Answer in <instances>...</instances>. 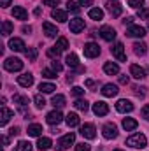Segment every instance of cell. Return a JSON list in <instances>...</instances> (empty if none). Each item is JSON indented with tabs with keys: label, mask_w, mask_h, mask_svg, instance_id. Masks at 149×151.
<instances>
[{
	"label": "cell",
	"mask_w": 149,
	"mask_h": 151,
	"mask_svg": "<svg viewBox=\"0 0 149 151\" xmlns=\"http://www.w3.org/2000/svg\"><path fill=\"white\" fill-rule=\"evenodd\" d=\"M84 84H86L88 88H91V86L95 84V81H93V79H86V83H84Z\"/></svg>",
	"instance_id": "cell-53"
},
{
	"label": "cell",
	"mask_w": 149,
	"mask_h": 151,
	"mask_svg": "<svg viewBox=\"0 0 149 151\" xmlns=\"http://www.w3.org/2000/svg\"><path fill=\"white\" fill-rule=\"evenodd\" d=\"M90 18L91 19H95V21H100V19H104V11L102 9H98V7H95V9H90Z\"/></svg>",
	"instance_id": "cell-26"
},
{
	"label": "cell",
	"mask_w": 149,
	"mask_h": 151,
	"mask_svg": "<svg viewBox=\"0 0 149 151\" xmlns=\"http://www.w3.org/2000/svg\"><path fill=\"white\" fill-rule=\"evenodd\" d=\"M14 116V113L11 111V109H7L5 106H2V114H0V125L4 127V125H7V121L11 119Z\"/></svg>",
	"instance_id": "cell-19"
},
{
	"label": "cell",
	"mask_w": 149,
	"mask_h": 151,
	"mask_svg": "<svg viewBox=\"0 0 149 151\" xmlns=\"http://www.w3.org/2000/svg\"><path fill=\"white\" fill-rule=\"evenodd\" d=\"M12 16L16 18V19H21V21H25L27 18H28V12L21 7V5H16L14 9H12Z\"/></svg>",
	"instance_id": "cell-18"
},
{
	"label": "cell",
	"mask_w": 149,
	"mask_h": 151,
	"mask_svg": "<svg viewBox=\"0 0 149 151\" xmlns=\"http://www.w3.org/2000/svg\"><path fill=\"white\" fill-rule=\"evenodd\" d=\"M104 137L105 139H116L117 137V128H116V125L114 123H107V125H104Z\"/></svg>",
	"instance_id": "cell-8"
},
{
	"label": "cell",
	"mask_w": 149,
	"mask_h": 151,
	"mask_svg": "<svg viewBox=\"0 0 149 151\" xmlns=\"http://www.w3.org/2000/svg\"><path fill=\"white\" fill-rule=\"evenodd\" d=\"M98 34H100V37L104 39V40H107V42H111V40L116 39V30H114L112 27H107V25H105V27H102Z\"/></svg>",
	"instance_id": "cell-7"
},
{
	"label": "cell",
	"mask_w": 149,
	"mask_h": 151,
	"mask_svg": "<svg viewBox=\"0 0 149 151\" xmlns=\"http://www.w3.org/2000/svg\"><path fill=\"white\" fill-rule=\"evenodd\" d=\"M12 30H14V27H12V23L5 19V21L2 23V34H4V35H9V34H11Z\"/></svg>",
	"instance_id": "cell-35"
},
{
	"label": "cell",
	"mask_w": 149,
	"mask_h": 151,
	"mask_svg": "<svg viewBox=\"0 0 149 151\" xmlns=\"http://www.w3.org/2000/svg\"><path fill=\"white\" fill-rule=\"evenodd\" d=\"M2 142H4V146H7L9 144V137L7 135H2Z\"/></svg>",
	"instance_id": "cell-54"
},
{
	"label": "cell",
	"mask_w": 149,
	"mask_h": 151,
	"mask_svg": "<svg viewBox=\"0 0 149 151\" xmlns=\"http://www.w3.org/2000/svg\"><path fill=\"white\" fill-rule=\"evenodd\" d=\"M51 16H53L56 21H60V23H65V21H67V12L62 11V9H53Z\"/></svg>",
	"instance_id": "cell-23"
},
{
	"label": "cell",
	"mask_w": 149,
	"mask_h": 151,
	"mask_svg": "<svg viewBox=\"0 0 149 151\" xmlns=\"http://www.w3.org/2000/svg\"><path fill=\"white\" fill-rule=\"evenodd\" d=\"M81 135L82 137H86V139H95V127L91 125V123H84L82 127H81Z\"/></svg>",
	"instance_id": "cell-10"
},
{
	"label": "cell",
	"mask_w": 149,
	"mask_h": 151,
	"mask_svg": "<svg viewBox=\"0 0 149 151\" xmlns=\"http://www.w3.org/2000/svg\"><path fill=\"white\" fill-rule=\"evenodd\" d=\"M128 5H130V7H133V9H142L144 0H128Z\"/></svg>",
	"instance_id": "cell-39"
},
{
	"label": "cell",
	"mask_w": 149,
	"mask_h": 151,
	"mask_svg": "<svg viewBox=\"0 0 149 151\" xmlns=\"http://www.w3.org/2000/svg\"><path fill=\"white\" fill-rule=\"evenodd\" d=\"M46 119H47L49 125H60L62 119H63V114L60 113V111H51V113L46 116Z\"/></svg>",
	"instance_id": "cell-14"
},
{
	"label": "cell",
	"mask_w": 149,
	"mask_h": 151,
	"mask_svg": "<svg viewBox=\"0 0 149 151\" xmlns=\"http://www.w3.org/2000/svg\"><path fill=\"white\" fill-rule=\"evenodd\" d=\"M107 11L111 12L112 18H117V16H121V12H123V7H121V4L117 2V0H107Z\"/></svg>",
	"instance_id": "cell-5"
},
{
	"label": "cell",
	"mask_w": 149,
	"mask_h": 151,
	"mask_svg": "<svg viewBox=\"0 0 149 151\" xmlns=\"http://www.w3.org/2000/svg\"><path fill=\"white\" fill-rule=\"evenodd\" d=\"M54 47H56V49H60V51H65V49L69 47V40H67L65 37H60V39H58V42L54 44Z\"/></svg>",
	"instance_id": "cell-34"
},
{
	"label": "cell",
	"mask_w": 149,
	"mask_h": 151,
	"mask_svg": "<svg viewBox=\"0 0 149 151\" xmlns=\"http://www.w3.org/2000/svg\"><path fill=\"white\" fill-rule=\"evenodd\" d=\"M39 90H40V93H53L56 90V86L51 84V83H40L39 84Z\"/></svg>",
	"instance_id": "cell-29"
},
{
	"label": "cell",
	"mask_w": 149,
	"mask_h": 151,
	"mask_svg": "<svg viewBox=\"0 0 149 151\" xmlns=\"http://www.w3.org/2000/svg\"><path fill=\"white\" fill-rule=\"evenodd\" d=\"M114 151H121V150H114Z\"/></svg>",
	"instance_id": "cell-58"
},
{
	"label": "cell",
	"mask_w": 149,
	"mask_h": 151,
	"mask_svg": "<svg viewBox=\"0 0 149 151\" xmlns=\"http://www.w3.org/2000/svg\"><path fill=\"white\" fill-rule=\"evenodd\" d=\"M119 83L121 84H128V76H119Z\"/></svg>",
	"instance_id": "cell-51"
},
{
	"label": "cell",
	"mask_w": 149,
	"mask_h": 151,
	"mask_svg": "<svg viewBox=\"0 0 149 151\" xmlns=\"http://www.w3.org/2000/svg\"><path fill=\"white\" fill-rule=\"evenodd\" d=\"M79 4H81V5H84V7H88V5H91V4H93V0H79Z\"/></svg>",
	"instance_id": "cell-52"
},
{
	"label": "cell",
	"mask_w": 149,
	"mask_h": 151,
	"mask_svg": "<svg viewBox=\"0 0 149 151\" xmlns=\"http://www.w3.org/2000/svg\"><path fill=\"white\" fill-rule=\"evenodd\" d=\"M42 76L47 77V79H54V77H56V74H54L53 70H49V69H44V70H42Z\"/></svg>",
	"instance_id": "cell-45"
},
{
	"label": "cell",
	"mask_w": 149,
	"mask_h": 151,
	"mask_svg": "<svg viewBox=\"0 0 149 151\" xmlns=\"http://www.w3.org/2000/svg\"><path fill=\"white\" fill-rule=\"evenodd\" d=\"M116 109H117L119 113H132V111H133V104H132L130 100L123 99V100H117V104H116Z\"/></svg>",
	"instance_id": "cell-9"
},
{
	"label": "cell",
	"mask_w": 149,
	"mask_h": 151,
	"mask_svg": "<svg viewBox=\"0 0 149 151\" xmlns=\"http://www.w3.org/2000/svg\"><path fill=\"white\" fill-rule=\"evenodd\" d=\"M74 141H75V135L70 132V134H67V135H63L58 142H56V148L60 151H65L67 148H70V144H74Z\"/></svg>",
	"instance_id": "cell-4"
},
{
	"label": "cell",
	"mask_w": 149,
	"mask_h": 151,
	"mask_svg": "<svg viewBox=\"0 0 149 151\" xmlns=\"http://www.w3.org/2000/svg\"><path fill=\"white\" fill-rule=\"evenodd\" d=\"M139 18H149V9H142V11H139Z\"/></svg>",
	"instance_id": "cell-49"
},
{
	"label": "cell",
	"mask_w": 149,
	"mask_h": 151,
	"mask_svg": "<svg viewBox=\"0 0 149 151\" xmlns=\"http://www.w3.org/2000/svg\"><path fill=\"white\" fill-rule=\"evenodd\" d=\"M14 151H32V144L28 141H19L18 146L14 148Z\"/></svg>",
	"instance_id": "cell-32"
},
{
	"label": "cell",
	"mask_w": 149,
	"mask_h": 151,
	"mask_svg": "<svg viewBox=\"0 0 149 151\" xmlns=\"http://www.w3.org/2000/svg\"><path fill=\"white\" fill-rule=\"evenodd\" d=\"M67 11H70V12H75V14H77V12L81 11V7H79L75 2H67Z\"/></svg>",
	"instance_id": "cell-38"
},
{
	"label": "cell",
	"mask_w": 149,
	"mask_h": 151,
	"mask_svg": "<svg viewBox=\"0 0 149 151\" xmlns=\"http://www.w3.org/2000/svg\"><path fill=\"white\" fill-rule=\"evenodd\" d=\"M140 114H142V118H146V119H149V104H146V106L142 107V111H140Z\"/></svg>",
	"instance_id": "cell-46"
},
{
	"label": "cell",
	"mask_w": 149,
	"mask_h": 151,
	"mask_svg": "<svg viewBox=\"0 0 149 151\" xmlns=\"http://www.w3.org/2000/svg\"><path fill=\"white\" fill-rule=\"evenodd\" d=\"M117 91H119V90H117V86H116V84H111V83H109V84H105V86L102 88V95H104V97H116V95H117Z\"/></svg>",
	"instance_id": "cell-16"
},
{
	"label": "cell",
	"mask_w": 149,
	"mask_h": 151,
	"mask_svg": "<svg viewBox=\"0 0 149 151\" xmlns=\"http://www.w3.org/2000/svg\"><path fill=\"white\" fill-rule=\"evenodd\" d=\"M67 125L69 127H77L79 125V116L75 113H69L67 114Z\"/></svg>",
	"instance_id": "cell-30"
},
{
	"label": "cell",
	"mask_w": 149,
	"mask_h": 151,
	"mask_svg": "<svg viewBox=\"0 0 149 151\" xmlns=\"http://www.w3.org/2000/svg\"><path fill=\"white\" fill-rule=\"evenodd\" d=\"M51 102H53L54 107H63V106H65V97H63V95H54Z\"/></svg>",
	"instance_id": "cell-33"
},
{
	"label": "cell",
	"mask_w": 149,
	"mask_h": 151,
	"mask_svg": "<svg viewBox=\"0 0 149 151\" xmlns=\"http://www.w3.org/2000/svg\"><path fill=\"white\" fill-rule=\"evenodd\" d=\"M60 53H62V51H60V49H56L54 46H53L51 49H47V55H49L51 58H58V56H60Z\"/></svg>",
	"instance_id": "cell-40"
},
{
	"label": "cell",
	"mask_w": 149,
	"mask_h": 151,
	"mask_svg": "<svg viewBox=\"0 0 149 151\" xmlns=\"http://www.w3.org/2000/svg\"><path fill=\"white\" fill-rule=\"evenodd\" d=\"M28 135H32V137H39L40 134H42V127L40 125H37V123H34V125H30L28 127Z\"/></svg>",
	"instance_id": "cell-27"
},
{
	"label": "cell",
	"mask_w": 149,
	"mask_h": 151,
	"mask_svg": "<svg viewBox=\"0 0 149 151\" xmlns=\"http://www.w3.org/2000/svg\"><path fill=\"white\" fill-rule=\"evenodd\" d=\"M130 74L133 76L135 79H144L146 77V70L142 69V67H139V65H130Z\"/></svg>",
	"instance_id": "cell-17"
},
{
	"label": "cell",
	"mask_w": 149,
	"mask_h": 151,
	"mask_svg": "<svg viewBox=\"0 0 149 151\" xmlns=\"http://www.w3.org/2000/svg\"><path fill=\"white\" fill-rule=\"evenodd\" d=\"M126 35H128V37L142 39L144 35H146V28H142L140 25H130V27H128V30H126Z\"/></svg>",
	"instance_id": "cell-6"
},
{
	"label": "cell",
	"mask_w": 149,
	"mask_h": 151,
	"mask_svg": "<svg viewBox=\"0 0 149 151\" xmlns=\"http://www.w3.org/2000/svg\"><path fill=\"white\" fill-rule=\"evenodd\" d=\"M51 65H53V69H54L56 72H60V70H62V63H60V62H56V60H54V62H51Z\"/></svg>",
	"instance_id": "cell-48"
},
{
	"label": "cell",
	"mask_w": 149,
	"mask_h": 151,
	"mask_svg": "<svg viewBox=\"0 0 149 151\" xmlns=\"http://www.w3.org/2000/svg\"><path fill=\"white\" fill-rule=\"evenodd\" d=\"M82 51H84V56H88V58H95V56L100 55V46L95 44V42H88V44H84Z\"/></svg>",
	"instance_id": "cell-3"
},
{
	"label": "cell",
	"mask_w": 149,
	"mask_h": 151,
	"mask_svg": "<svg viewBox=\"0 0 149 151\" xmlns=\"http://www.w3.org/2000/svg\"><path fill=\"white\" fill-rule=\"evenodd\" d=\"M84 30V19L82 18H74L70 19V32L72 34H79Z\"/></svg>",
	"instance_id": "cell-12"
},
{
	"label": "cell",
	"mask_w": 149,
	"mask_h": 151,
	"mask_svg": "<svg viewBox=\"0 0 149 151\" xmlns=\"http://www.w3.org/2000/svg\"><path fill=\"white\" fill-rule=\"evenodd\" d=\"M104 72L109 76H114V74H119V67L116 65V63H112V62H107L105 65H104Z\"/></svg>",
	"instance_id": "cell-25"
},
{
	"label": "cell",
	"mask_w": 149,
	"mask_h": 151,
	"mask_svg": "<svg viewBox=\"0 0 149 151\" xmlns=\"http://www.w3.org/2000/svg\"><path fill=\"white\" fill-rule=\"evenodd\" d=\"M72 95H74V97H81V95H84V90H82L81 86H74V88H72Z\"/></svg>",
	"instance_id": "cell-44"
},
{
	"label": "cell",
	"mask_w": 149,
	"mask_h": 151,
	"mask_svg": "<svg viewBox=\"0 0 149 151\" xmlns=\"http://www.w3.org/2000/svg\"><path fill=\"white\" fill-rule=\"evenodd\" d=\"M111 51H112V55H114L119 62H126V55H125V51H123V44H121V42L114 44Z\"/></svg>",
	"instance_id": "cell-13"
},
{
	"label": "cell",
	"mask_w": 149,
	"mask_h": 151,
	"mask_svg": "<svg viewBox=\"0 0 149 151\" xmlns=\"http://www.w3.org/2000/svg\"><path fill=\"white\" fill-rule=\"evenodd\" d=\"M93 113L97 114V116H105V114L109 113V106H107L105 102L98 100V102L93 104Z\"/></svg>",
	"instance_id": "cell-11"
},
{
	"label": "cell",
	"mask_w": 149,
	"mask_h": 151,
	"mask_svg": "<svg viewBox=\"0 0 149 151\" xmlns=\"http://www.w3.org/2000/svg\"><path fill=\"white\" fill-rule=\"evenodd\" d=\"M51 146H53V142H51V139H49V137H40V139L37 141V148H39L40 151L49 150Z\"/></svg>",
	"instance_id": "cell-24"
},
{
	"label": "cell",
	"mask_w": 149,
	"mask_h": 151,
	"mask_svg": "<svg viewBox=\"0 0 149 151\" xmlns=\"http://www.w3.org/2000/svg\"><path fill=\"white\" fill-rule=\"evenodd\" d=\"M34 100H35V106H37L39 109H42V107L46 106V100H44V97H40V95H37Z\"/></svg>",
	"instance_id": "cell-41"
},
{
	"label": "cell",
	"mask_w": 149,
	"mask_h": 151,
	"mask_svg": "<svg viewBox=\"0 0 149 151\" xmlns=\"http://www.w3.org/2000/svg\"><path fill=\"white\" fill-rule=\"evenodd\" d=\"M23 32H25V34H30V32H32V28H30V27H23Z\"/></svg>",
	"instance_id": "cell-57"
},
{
	"label": "cell",
	"mask_w": 149,
	"mask_h": 151,
	"mask_svg": "<svg viewBox=\"0 0 149 151\" xmlns=\"http://www.w3.org/2000/svg\"><path fill=\"white\" fill-rule=\"evenodd\" d=\"M137 127H139L137 119H133V118H125V119H123V128H125L126 132H130V130H135Z\"/></svg>",
	"instance_id": "cell-22"
},
{
	"label": "cell",
	"mask_w": 149,
	"mask_h": 151,
	"mask_svg": "<svg viewBox=\"0 0 149 151\" xmlns=\"http://www.w3.org/2000/svg\"><path fill=\"white\" fill-rule=\"evenodd\" d=\"M25 53H27V56H28L30 60H35V58H37V51H35L34 47H28V49H27Z\"/></svg>",
	"instance_id": "cell-42"
},
{
	"label": "cell",
	"mask_w": 149,
	"mask_h": 151,
	"mask_svg": "<svg viewBox=\"0 0 149 151\" xmlns=\"http://www.w3.org/2000/svg\"><path fill=\"white\" fill-rule=\"evenodd\" d=\"M126 144L128 146H132V148H146V144H148V139H146V135L144 134H133V135H130L128 139H126Z\"/></svg>",
	"instance_id": "cell-1"
},
{
	"label": "cell",
	"mask_w": 149,
	"mask_h": 151,
	"mask_svg": "<svg viewBox=\"0 0 149 151\" xmlns=\"http://www.w3.org/2000/svg\"><path fill=\"white\" fill-rule=\"evenodd\" d=\"M75 151H90V144L79 142V144H75Z\"/></svg>",
	"instance_id": "cell-43"
},
{
	"label": "cell",
	"mask_w": 149,
	"mask_h": 151,
	"mask_svg": "<svg viewBox=\"0 0 149 151\" xmlns=\"http://www.w3.org/2000/svg\"><path fill=\"white\" fill-rule=\"evenodd\" d=\"M42 28H44V34H46L47 37H56V34H58V28H56L54 25H51L49 21H46V23L42 25Z\"/></svg>",
	"instance_id": "cell-20"
},
{
	"label": "cell",
	"mask_w": 149,
	"mask_h": 151,
	"mask_svg": "<svg viewBox=\"0 0 149 151\" xmlns=\"http://www.w3.org/2000/svg\"><path fill=\"white\" fill-rule=\"evenodd\" d=\"M65 62H67V65H69V67H77V65H79V60H77V55H74V53H72V55H69Z\"/></svg>",
	"instance_id": "cell-36"
},
{
	"label": "cell",
	"mask_w": 149,
	"mask_h": 151,
	"mask_svg": "<svg viewBox=\"0 0 149 151\" xmlns=\"http://www.w3.org/2000/svg\"><path fill=\"white\" fill-rule=\"evenodd\" d=\"M58 2H60V0H42V4H44V5H51V7L58 5Z\"/></svg>",
	"instance_id": "cell-47"
},
{
	"label": "cell",
	"mask_w": 149,
	"mask_h": 151,
	"mask_svg": "<svg viewBox=\"0 0 149 151\" xmlns=\"http://www.w3.org/2000/svg\"><path fill=\"white\" fill-rule=\"evenodd\" d=\"M14 102L19 106L21 111H25V107H27V104H28V99H27V97H21V95H14Z\"/></svg>",
	"instance_id": "cell-31"
},
{
	"label": "cell",
	"mask_w": 149,
	"mask_h": 151,
	"mask_svg": "<svg viewBox=\"0 0 149 151\" xmlns=\"http://www.w3.org/2000/svg\"><path fill=\"white\" fill-rule=\"evenodd\" d=\"M18 134H19V128H18V127H12V128L9 130V135H12V137L18 135Z\"/></svg>",
	"instance_id": "cell-50"
},
{
	"label": "cell",
	"mask_w": 149,
	"mask_h": 151,
	"mask_svg": "<svg viewBox=\"0 0 149 151\" xmlns=\"http://www.w3.org/2000/svg\"><path fill=\"white\" fill-rule=\"evenodd\" d=\"M18 84H19V86H23V88L32 86V84H34V76H32V74H21V76H18Z\"/></svg>",
	"instance_id": "cell-15"
},
{
	"label": "cell",
	"mask_w": 149,
	"mask_h": 151,
	"mask_svg": "<svg viewBox=\"0 0 149 151\" xmlns=\"http://www.w3.org/2000/svg\"><path fill=\"white\" fill-rule=\"evenodd\" d=\"M125 23H126V25H132V23H133V18H126Z\"/></svg>",
	"instance_id": "cell-56"
},
{
	"label": "cell",
	"mask_w": 149,
	"mask_h": 151,
	"mask_svg": "<svg viewBox=\"0 0 149 151\" xmlns=\"http://www.w3.org/2000/svg\"><path fill=\"white\" fill-rule=\"evenodd\" d=\"M133 51H135V55L142 56V55H146V51H148V46H146L144 42H135V44H133Z\"/></svg>",
	"instance_id": "cell-28"
},
{
	"label": "cell",
	"mask_w": 149,
	"mask_h": 151,
	"mask_svg": "<svg viewBox=\"0 0 149 151\" xmlns=\"http://www.w3.org/2000/svg\"><path fill=\"white\" fill-rule=\"evenodd\" d=\"M9 47L12 51H25V42L21 39H11L9 40Z\"/></svg>",
	"instance_id": "cell-21"
},
{
	"label": "cell",
	"mask_w": 149,
	"mask_h": 151,
	"mask_svg": "<svg viewBox=\"0 0 149 151\" xmlns=\"http://www.w3.org/2000/svg\"><path fill=\"white\" fill-rule=\"evenodd\" d=\"M75 109H79V111H88V102L86 100H75Z\"/></svg>",
	"instance_id": "cell-37"
},
{
	"label": "cell",
	"mask_w": 149,
	"mask_h": 151,
	"mask_svg": "<svg viewBox=\"0 0 149 151\" xmlns=\"http://www.w3.org/2000/svg\"><path fill=\"white\" fill-rule=\"evenodd\" d=\"M2 2V7H7V5H11V0H0Z\"/></svg>",
	"instance_id": "cell-55"
},
{
	"label": "cell",
	"mask_w": 149,
	"mask_h": 151,
	"mask_svg": "<svg viewBox=\"0 0 149 151\" xmlns=\"http://www.w3.org/2000/svg\"><path fill=\"white\" fill-rule=\"evenodd\" d=\"M4 67H5V70H9V72H18V70L23 69V62H21L19 58H7V60L4 62Z\"/></svg>",
	"instance_id": "cell-2"
}]
</instances>
